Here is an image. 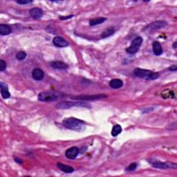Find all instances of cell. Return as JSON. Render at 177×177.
I'll return each instance as SVG.
<instances>
[{"instance_id":"cell-1","label":"cell","mask_w":177,"mask_h":177,"mask_svg":"<svg viewBox=\"0 0 177 177\" xmlns=\"http://www.w3.org/2000/svg\"><path fill=\"white\" fill-rule=\"evenodd\" d=\"M63 125L66 128L74 131H82L85 127V123L83 120L76 118H69L63 120Z\"/></svg>"},{"instance_id":"cell-2","label":"cell","mask_w":177,"mask_h":177,"mask_svg":"<svg viewBox=\"0 0 177 177\" xmlns=\"http://www.w3.org/2000/svg\"><path fill=\"white\" fill-rule=\"evenodd\" d=\"M64 94L58 91H48L40 93L38 95V100L42 102H52L60 98H63Z\"/></svg>"},{"instance_id":"cell-3","label":"cell","mask_w":177,"mask_h":177,"mask_svg":"<svg viewBox=\"0 0 177 177\" xmlns=\"http://www.w3.org/2000/svg\"><path fill=\"white\" fill-rule=\"evenodd\" d=\"M134 74L137 77L147 80H154L159 78V73L157 72H154L152 71L140 69L136 68L134 69Z\"/></svg>"},{"instance_id":"cell-4","label":"cell","mask_w":177,"mask_h":177,"mask_svg":"<svg viewBox=\"0 0 177 177\" xmlns=\"http://www.w3.org/2000/svg\"><path fill=\"white\" fill-rule=\"evenodd\" d=\"M73 107H90V106L86 102H71V101H63L56 105V108L59 110H67Z\"/></svg>"},{"instance_id":"cell-5","label":"cell","mask_w":177,"mask_h":177,"mask_svg":"<svg viewBox=\"0 0 177 177\" xmlns=\"http://www.w3.org/2000/svg\"><path fill=\"white\" fill-rule=\"evenodd\" d=\"M143 43V38L141 37H137L132 41L131 45L126 49V52L129 54H135L140 49L141 44Z\"/></svg>"},{"instance_id":"cell-6","label":"cell","mask_w":177,"mask_h":177,"mask_svg":"<svg viewBox=\"0 0 177 177\" xmlns=\"http://www.w3.org/2000/svg\"><path fill=\"white\" fill-rule=\"evenodd\" d=\"M167 22L164 21L154 22L151 24H149L148 26H147L145 28V31H152L154 30H158V29L164 28L165 26H167Z\"/></svg>"},{"instance_id":"cell-7","label":"cell","mask_w":177,"mask_h":177,"mask_svg":"<svg viewBox=\"0 0 177 177\" xmlns=\"http://www.w3.org/2000/svg\"><path fill=\"white\" fill-rule=\"evenodd\" d=\"M152 166L158 169H167V168H173L176 169L177 165L173 163H163L160 161H155L152 163Z\"/></svg>"},{"instance_id":"cell-8","label":"cell","mask_w":177,"mask_h":177,"mask_svg":"<svg viewBox=\"0 0 177 177\" xmlns=\"http://www.w3.org/2000/svg\"><path fill=\"white\" fill-rule=\"evenodd\" d=\"M107 96L105 94H98V95H92V96H81L73 97L72 98L79 100H96L102 98H107Z\"/></svg>"},{"instance_id":"cell-9","label":"cell","mask_w":177,"mask_h":177,"mask_svg":"<svg viewBox=\"0 0 177 177\" xmlns=\"http://www.w3.org/2000/svg\"><path fill=\"white\" fill-rule=\"evenodd\" d=\"M79 153H80V149L77 147H72L67 150L65 152V155L68 158L71 159L72 160V159H75L77 157L78 155L79 154Z\"/></svg>"},{"instance_id":"cell-10","label":"cell","mask_w":177,"mask_h":177,"mask_svg":"<svg viewBox=\"0 0 177 177\" xmlns=\"http://www.w3.org/2000/svg\"><path fill=\"white\" fill-rule=\"evenodd\" d=\"M53 43H54L55 46L59 47V48H64V47H67L69 45V42H67V40L59 36L54 38Z\"/></svg>"},{"instance_id":"cell-11","label":"cell","mask_w":177,"mask_h":177,"mask_svg":"<svg viewBox=\"0 0 177 177\" xmlns=\"http://www.w3.org/2000/svg\"><path fill=\"white\" fill-rule=\"evenodd\" d=\"M50 65L52 68L60 70H66L69 66L66 63L62 61H53L50 63Z\"/></svg>"},{"instance_id":"cell-12","label":"cell","mask_w":177,"mask_h":177,"mask_svg":"<svg viewBox=\"0 0 177 177\" xmlns=\"http://www.w3.org/2000/svg\"><path fill=\"white\" fill-rule=\"evenodd\" d=\"M32 77H33L35 80L40 81L43 80L44 77V73L42 69L36 68V69H33V71H32Z\"/></svg>"},{"instance_id":"cell-13","label":"cell","mask_w":177,"mask_h":177,"mask_svg":"<svg viewBox=\"0 0 177 177\" xmlns=\"http://www.w3.org/2000/svg\"><path fill=\"white\" fill-rule=\"evenodd\" d=\"M43 11L40 8H33L30 10V15L35 19H39L43 16Z\"/></svg>"},{"instance_id":"cell-14","label":"cell","mask_w":177,"mask_h":177,"mask_svg":"<svg viewBox=\"0 0 177 177\" xmlns=\"http://www.w3.org/2000/svg\"><path fill=\"white\" fill-rule=\"evenodd\" d=\"M0 88H1V94L3 98L8 99L11 97V93L8 91V86L4 82L0 83Z\"/></svg>"},{"instance_id":"cell-15","label":"cell","mask_w":177,"mask_h":177,"mask_svg":"<svg viewBox=\"0 0 177 177\" xmlns=\"http://www.w3.org/2000/svg\"><path fill=\"white\" fill-rule=\"evenodd\" d=\"M152 50L154 54H155V55H161L162 54H163V48H162L161 44H160V42H154L152 44Z\"/></svg>"},{"instance_id":"cell-16","label":"cell","mask_w":177,"mask_h":177,"mask_svg":"<svg viewBox=\"0 0 177 177\" xmlns=\"http://www.w3.org/2000/svg\"><path fill=\"white\" fill-rule=\"evenodd\" d=\"M57 166L59 169H60L61 171H63V172H64V173L69 174V173H72L74 172V168L69 166H67V165H64L63 163H58Z\"/></svg>"},{"instance_id":"cell-17","label":"cell","mask_w":177,"mask_h":177,"mask_svg":"<svg viewBox=\"0 0 177 177\" xmlns=\"http://www.w3.org/2000/svg\"><path fill=\"white\" fill-rule=\"evenodd\" d=\"M110 86L113 88H119L123 86V82L120 79H113L110 82Z\"/></svg>"},{"instance_id":"cell-18","label":"cell","mask_w":177,"mask_h":177,"mask_svg":"<svg viewBox=\"0 0 177 177\" xmlns=\"http://www.w3.org/2000/svg\"><path fill=\"white\" fill-rule=\"evenodd\" d=\"M12 29L9 26L6 24L0 25V34L2 35H8L11 33Z\"/></svg>"},{"instance_id":"cell-19","label":"cell","mask_w":177,"mask_h":177,"mask_svg":"<svg viewBox=\"0 0 177 177\" xmlns=\"http://www.w3.org/2000/svg\"><path fill=\"white\" fill-rule=\"evenodd\" d=\"M106 20H107V19L105 18V17H98V18L92 19L90 20L89 25L91 26H93L98 24H101L103 22H105Z\"/></svg>"},{"instance_id":"cell-20","label":"cell","mask_w":177,"mask_h":177,"mask_svg":"<svg viewBox=\"0 0 177 177\" xmlns=\"http://www.w3.org/2000/svg\"><path fill=\"white\" fill-rule=\"evenodd\" d=\"M114 33H115V28L114 27H110L102 32L101 34V37L102 38L109 37L111 36V35H113Z\"/></svg>"},{"instance_id":"cell-21","label":"cell","mask_w":177,"mask_h":177,"mask_svg":"<svg viewBox=\"0 0 177 177\" xmlns=\"http://www.w3.org/2000/svg\"><path fill=\"white\" fill-rule=\"evenodd\" d=\"M122 127L120 125H115L114 126V127L111 130V135L113 136H117L118 135H119L120 133L122 132Z\"/></svg>"},{"instance_id":"cell-22","label":"cell","mask_w":177,"mask_h":177,"mask_svg":"<svg viewBox=\"0 0 177 177\" xmlns=\"http://www.w3.org/2000/svg\"><path fill=\"white\" fill-rule=\"evenodd\" d=\"M26 58V54L24 51H19L16 54V58L18 60H24Z\"/></svg>"},{"instance_id":"cell-23","label":"cell","mask_w":177,"mask_h":177,"mask_svg":"<svg viewBox=\"0 0 177 177\" xmlns=\"http://www.w3.org/2000/svg\"><path fill=\"white\" fill-rule=\"evenodd\" d=\"M136 167H137V164L136 163H132L126 168L125 170L127 171V172H133V171H134L136 169Z\"/></svg>"},{"instance_id":"cell-24","label":"cell","mask_w":177,"mask_h":177,"mask_svg":"<svg viewBox=\"0 0 177 177\" xmlns=\"http://www.w3.org/2000/svg\"><path fill=\"white\" fill-rule=\"evenodd\" d=\"M6 66L7 64L4 60H0V71H4L6 69Z\"/></svg>"},{"instance_id":"cell-25","label":"cell","mask_w":177,"mask_h":177,"mask_svg":"<svg viewBox=\"0 0 177 177\" xmlns=\"http://www.w3.org/2000/svg\"><path fill=\"white\" fill-rule=\"evenodd\" d=\"M16 2L17 4H22V5H24V4H31V3H33L32 1H29V0H26V1H16Z\"/></svg>"},{"instance_id":"cell-26","label":"cell","mask_w":177,"mask_h":177,"mask_svg":"<svg viewBox=\"0 0 177 177\" xmlns=\"http://www.w3.org/2000/svg\"><path fill=\"white\" fill-rule=\"evenodd\" d=\"M73 17V15H69V16H60V19H61V20H66V19H68L72 18Z\"/></svg>"},{"instance_id":"cell-27","label":"cell","mask_w":177,"mask_h":177,"mask_svg":"<svg viewBox=\"0 0 177 177\" xmlns=\"http://www.w3.org/2000/svg\"><path fill=\"white\" fill-rule=\"evenodd\" d=\"M169 70L171 71H177V67H176V65L171 66V67L169 68Z\"/></svg>"},{"instance_id":"cell-28","label":"cell","mask_w":177,"mask_h":177,"mask_svg":"<svg viewBox=\"0 0 177 177\" xmlns=\"http://www.w3.org/2000/svg\"><path fill=\"white\" fill-rule=\"evenodd\" d=\"M15 161L16 163H19V164H22V161L20 160V159L17 158H15Z\"/></svg>"},{"instance_id":"cell-29","label":"cell","mask_w":177,"mask_h":177,"mask_svg":"<svg viewBox=\"0 0 177 177\" xmlns=\"http://www.w3.org/2000/svg\"><path fill=\"white\" fill-rule=\"evenodd\" d=\"M176 44H177L176 42H175V43L173 44V48H174V49H176V45H177Z\"/></svg>"}]
</instances>
